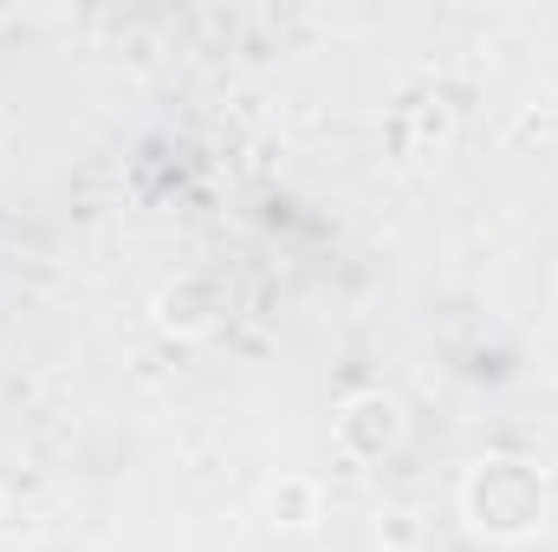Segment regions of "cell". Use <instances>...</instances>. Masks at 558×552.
<instances>
[{"label": "cell", "instance_id": "6da1fadb", "mask_svg": "<svg viewBox=\"0 0 558 552\" xmlns=\"http://www.w3.org/2000/svg\"><path fill=\"white\" fill-rule=\"evenodd\" d=\"M487 494H494V520H487L494 533H526L539 520V488L520 461H481L468 501H487Z\"/></svg>", "mask_w": 558, "mask_h": 552}, {"label": "cell", "instance_id": "7a4b0ae2", "mask_svg": "<svg viewBox=\"0 0 558 552\" xmlns=\"http://www.w3.org/2000/svg\"><path fill=\"white\" fill-rule=\"evenodd\" d=\"M267 507H274L286 527H312V520H318V494H312L305 481H279L274 494H267Z\"/></svg>", "mask_w": 558, "mask_h": 552}]
</instances>
